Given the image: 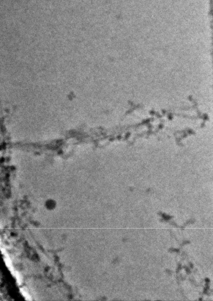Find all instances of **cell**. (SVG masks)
I'll return each instance as SVG.
<instances>
[{
	"mask_svg": "<svg viewBox=\"0 0 213 301\" xmlns=\"http://www.w3.org/2000/svg\"><path fill=\"white\" fill-rule=\"evenodd\" d=\"M1 251H2V253L3 254L4 256V261L5 262L6 265H7L8 268V269L10 270V272H11V274L13 275V276H14L15 270L14 269V267H13V264H12L11 260L10 259L9 257L8 256V255L7 251H6L4 249H3V248H1Z\"/></svg>",
	"mask_w": 213,
	"mask_h": 301,
	"instance_id": "cell-1",
	"label": "cell"
},
{
	"mask_svg": "<svg viewBox=\"0 0 213 301\" xmlns=\"http://www.w3.org/2000/svg\"><path fill=\"white\" fill-rule=\"evenodd\" d=\"M20 291H21V294L24 296V298H25L26 300H32L31 296H30L29 293L26 290V289L24 288H22L20 289Z\"/></svg>",
	"mask_w": 213,
	"mask_h": 301,
	"instance_id": "cell-2",
	"label": "cell"
},
{
	"mask_svg": "<svg viewBox=\"0 0 213 301\" xmlns=\"http://www.w3.org/2000/svg\"><path fill=\"white\" fill-rule=\"evenodd\" d=\"M14 276L15 277L16 280H17V282L18 285H20L22 284V278H21V275H20L17 271H16L15 270Z\"/></svg>",
	"mask_w": 213,
	"mask_h": 301,
	"instance_id": "cell-3",
	"label": "cell"
}]
</instances>
